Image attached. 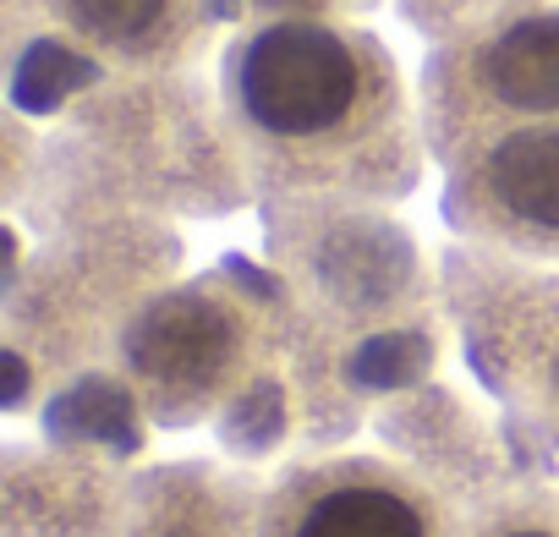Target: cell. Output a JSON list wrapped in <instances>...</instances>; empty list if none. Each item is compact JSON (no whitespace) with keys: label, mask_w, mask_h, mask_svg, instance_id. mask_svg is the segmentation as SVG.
I'll return each instance as SVG.
<instances>
[{"label":"cell","mask_w":559,"mask_h":537,"mask_svg":"<svg viewBox=\"0 0 559 537\" xmlns=\"http://www.w3.org/2000/svg\"><path fill=\"white\" fill-rule=\"evenodd\" d=\"M258 537H466V510L395 461L335 455L292 466L263 493Z\"/></svg>","instance_id":"7a4b0ae2"},{"label":"cell","mask_w":559,"mask_h":537,"mask_svg":"<svg viewBox=\"0 0 559 537\" xmlns=\"http://www.w3.org/2000/svg\"><path fill=\"white\" fill-rule=\"evenodd\" d=\"M230 116L269 176L297 187H401L412 148L384 56L330 23L280 17L230 50Z\"/></svg>","instance_id":"6da1fadb"},{"label":"cell","mask_w":559,"mask_h":537,"mask_svg":"<svg viewBox=\"0 0 559 537\" xmlns=\"http://www.w3.org/2000/svg\"><path fill=\"white\" fill-rule=\"evenodd\" d=\"M472 198L515 236H559V121L488 132L472 159Z\"/></svg>","instance_id":"5b68a950"},{"label":"cell","mask_w":559,"mask_h":537,"mask_svg":"<svg viewBox=\"0 0 559 537\" xmlns=\"http://www.w3.org/2000/svg\"><path fill=\"white\" fill-rule=\"evenodd\" d=\"M526 406L559 439V302L526 324Z\"/></svg>","instance_id":"52a82bcc"},{"label":"cell","mask_w":559,"mask_h":537,"mask_svg":"<svg viewBox=\"0 0 559 537\" xmlns=\"http://www.w3.org/2000/svg\"><path fill=\"white\" fill-rule=\"evenodd\" d=\"M466 105L493 132L559 121V12H526L493 28L466 61Z\"/></svg>","instance_id":"277c9868"},{"label":"cell","mask_w":559,"mask_h":537,"mask_svg":"<svg viewBox=\"0 0 559 537\" xmlns=\"http://www.w3.org/2000/svg\"><path fill=\"white\" fill-rule=\"evenodd\" d=\"M241 357V324L209 297H176L132 330V368L148 395L165 406V422H192L209 406Z\"/></svg>","instance_id":"3957f363"},{"label":"cell","mask_w":559,"mask_h":537,"mask_svg":"<svg viewBox=\"0 0 559 537\" xmlns=\"http://www.w3.org/2000/svg\"><path fill=\"white\" fill-rule=\"evenodd\" d=\"M67 23L94 39L99 50H148L170 34L176 23V0H61Z\"/></svg>","instance_id":"8992f818"},{"label":"cell","mask_w":559,"mask_h":537,"mask_svg":"<svg viewBox=\"0 0 559 537\" xmlns=\"http://www.w3.org/2000/svg\"><path fill=\"white\" fill-rule=\"evenodd\" d=\"M466 537H559V499L543 493L483 499V510L466 515Z\"/></svg>","instance_id":"ba28073f"}]
</instances>
